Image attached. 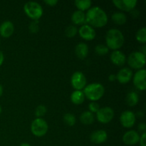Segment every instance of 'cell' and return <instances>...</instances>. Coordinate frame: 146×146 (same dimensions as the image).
Listing matches in <instances>:
<instances>
[{"mask_svg": "<svg viewBox=\"0 0 146 146\" xmlns=\"http://www.w3.org/2000/svg\"><path fill=\"white\" fill-rule=\"evenodd\" d=\"M135 115L131 111H125L121 113L120 117L121 123L124 128H132L135 123Z\"/></svg>", "mask_w": 146, "mask_h": 146, "instance_id": "cell-9", "label": "cell"}, {"mask_svg": "<svg viewBox=\"0 0 146 146\" xmlns=\"http://www.w3.org/2000/svg\"><path fill=\"white\" fill-rule=\"evenodd\" d=\"M146 71L145 69H140L137 71L133 76V84L135 88L140 91H145L146 89Z\"/></svg>", "mask_w": 146, "mask_h": 146, "instance_id": "cell-10", "label": "cell"}, {"mask_svg": "<svg viewBox=\"0 0 146 146\" xmlns=\"http://www.w3.org/2000/svg\"><path fill=\"white\" fill-rule=\"evenodd\" d=\"M4 54H3V53L0 51V66L2 65L3 62H4Z\"/></svg>", "mask_w": 146, "mask_h": 146, "instance_id": "cell-36", "label": "cell"}, {"mask_svg": "<svg viewBox=\"0 0 146 146\" xmlns=\"http://www.w3.org/2000/svg\"><path fill=\"white\" fill-rule=\"evenodd\" d=\"M113 21L118 25H123L126 23L127 17L123 12H115L111 16Z\"/></svg>", "mask_w": 146, "mask_h": 146, "instance_id": "cell-22", "label": "cell"}, {"mask_svg": "<svg viewBox=\"0 0 146 146\" xmlns=\"http://www.w3.org/2000/svg\"><path fill=\"white\" fill-rule=\"evenodd\" d=\"M71 85L76 91H81L86 86V78L81 71H76L71 76Z\"/></svg>", "mask_w": 146, "mask_h": 146, "instance_id": "cell-7", "label": "cell"}, {"mask_svg": "<svg viewBox=\"0 0 146 146\" xmlns=\"http://www.w3.org/2000/svg\"><path fill=\"white\" fill-rule=\"evenodd\" d=\"M58 1L57 0H45L44 1V3L48 6H50V7H54L58 4Z\"/></svg>", "mask_w": 146, "mask_h": 146, "instance_id": "cell-33", "label": "cell"}, {"mask_svg": "<svg viewBox=\"0 0 146 146\" xmlns=\"http://www.w3.org/2000/svg\"><path fill=\"white\" fill-rule=\"evenodd\" d=\"M91 4H92V2L90 0H83V1L76 0L75 1L76 7L78 8L79 11H83V12L89 9L91 7Z\"/></svg>", "mask_w": 146, "mask_h": 146, "instance_id": "cell-24", "label": "cell"}, {"mask_svg": "<svg viewBox=\"0 0 146 146\" xmlns=\"http://www.w3.org/2000/svg\"><path fill=\"white\" fill-rule=\"evenodd\" d=\"M113 3L121 11L129 12L135 9L138 1L136 0H114Z\"/></svg>", "mask_w": 146, "mask_h": 146, "instance_id": "cell-11", "label": "cell"}, {"mask_svg": "<svg viewBox=\"0 0 146 146\" xmlns=\"http://www.w3.org/2000/svg\"><path fill=\"white\" fill-rule=\"evenodd\" d=\"M124 36L120 30L111 29L108 30L106 36V46L110 49L116 51L121 48L124 44Z\"/></svg>", "mask_w": 146, "mask_h": 146, "instance_id": "cell-2", "label": "cell"}, {"mask_svg": "<svg viewBox=\"0 0 146 146\" xmlns=\"http://www.w3.org/2000/svg\"><path fill=\"white\" fill-rule=\"evenodd\" d=\"M139 143L141 146H146V133H143L142 135L140 137Z\"/></svg>", "mask_w": 146, "mask_h": 146, "instance_id": "cell-32", "label": "cell"}, {"mask_svg": "<svg viewBox=\"0 0 146 146\" xmlns=\"http://www.w3.org/2000/svg\"><path fill=\"white\" fill-rule=\"evenodd\" d=\"M71 21L76 25H84L86 23L85 13L79 10L74 11L71 16Z\"/></svg>", "mask_w": 146, "mask_h": 146, "instance_id": "cell-19", "label": "cell"}, {"mask_svg": "<svg viewBox=\"0 0 146 146\" xmlns=\"http://www.w3.org/2000/svg\"><path fill=\"white\" fill-rule=\"evenodd\" d=\"M29 31L32 34H36L38 31L39 29V27H38V21H34L29 24Z\"/></svg>", "mask_w": 146, "mask_h": 146, "instance_id": "cell-30", "label": "cell"}, {"mask_svg": "<svg viewBox=\"0 0 146 146\" xmlns=\"http://www.w3.org/2000/svg\"><path fill=\"white\" fill-rule=\"evenodd\" d=\"M88 109H89V111H88L92 113L93 114H94V113H96L98 111V110L100 109L99 105L96 102H91L90 103L89 105H88Z\"/></svg>", "mask_w": 146, "mask_h": 146, "instance_id": "cell-31", "label": "cell"}, {"mask_svg": "<svg viewBox=\"0 0 146 146\" xmlns=\"http://www.w3.org/2000/svg\"><path fill=\"white\" fill-rule=\"evenodd\" d=\"M80 121L84 125H91L94 121V115L90 111H85L81 113Z\"/></svg>", "mask_w": 146, "mask_h": 146, "instance_id": "cell-21", "label": "cell"}, {"mask_svg": "<svg viewBox=\"0 0 146 146\" xmlns=\"http://www.w3.org/2000/svg\"><path fill=\"white\" fill-rule=\"evenodd\" d=\"M138 130H139V131H141V132H143V133H145L146 130L145 123H140L139 125H138Z\"/></svg>", "mask_w": 146, "mask_h": 146, "instance_id": "cell-34", "label": "cell"}, {"mask_svg": "<svg viewBox=\"0 0 146 146\" xmlns=\"http://www.w3.org/2000/svg\"><path fill=\"white\" fill-rule=\"evenodd\" d=\"M71 101L75 105H81L85 101V96L82 91H75L71 94Z\"/></svg>", "mask_w": 146, "mask_h": 146, "instance_id": "cell-20", "label": "cell"}, {"mask_svg": "<svg viewBox=\"0 0 146 146\" xmlns=\"http://www.w3.org/2000/svg\"><path fill=\"white\" fill-rule=\"evenodd\" d=\"M133 77V72L130 68H121L116 75V80L121 84H125L129 82Z\"/></svg>", "mask_w": 146, "mask_h": 146, "instance_id": "cell-14", "label": "cell"}, {"mask_svg": "<svg viewBox=\"0 0 146 146\" xmlns=\"http://www.w3.org/2000/svg\"><path fill=\"white\" fill-rule=\"evenodd\" d=\"M114 117V111L111 107H104L96 113V118L101 123H108L111 122Z\"/></svg>", "mask_w": 146, "mask_h": 146, "instance_id": "cell-8", "label": "cell"}, {"mask_svg": "<svg viewBox=\"0 0 146 146\" xmlns=\"http://www.w3.org/2000/svg\"><path fill=\"white\" fill-rule=\"evenodd\" d=\"M76 56L80 59H84L88 54V46L85 43H79L77 44L75 48Z\"/></svg>", "mask_w": 146, "mask_h": 146, "instance_id": "cell-18", "label": "cell"}, {"mask_svg": "<svg viewBox=\"0 0 146 146\" xmlns=\"http://www.w3.org/2000/svg\"><path fill=\"white\" fill-rule=\"evenodd\" d=\"M86 23L91 27L101 28L108 23V16L106 13L98 7L90 8L86 14Z\"/></svg>", "mask_w": 146, "mask_h": 146, "instance_id": "cell-1", "label": "cell"}, {"mask_svg": "<svg viewBox=\"0 0 146 146\" xmlns=\"http://www.w3.org/2000/svg\"><path fill=\"white\" fill-rule=\"evenodd\" d=\"M95 51L98 55L104 56L108 54L109 51V48L104 44H98L95 47Z\"/></svg>", "mask_w": 146, "mask_h": 146, "instance_id": "cell-27", "label": "cell"}, {"mask_svg": "<svg viewBox=\"0 0 146 146\" xmlns=\"http://www.w3.org/2000/svg\"><path fill=\"white\" fill-rule=\"evenodd\" d=\"M24 11L25 14L34 21H38L43 15V8L38 3L29 1L24 4Z\"/></svg>", "mask_w": 146, "mask_h": 146, "instance_id": "cell-4", "label": "cell"}, {"mask_svg": "<svg viewBox=\"0 0 146 146\" xmlns=\"http://www.w3.org/2000/svg\"><path fill=\"white\" fill-rule=\"evenodd\" d=\"M80 36L86 41H92L96 37V31L88 24H84L78 30Z\"/></svg>", "mask_w": 146, "mask_h": 146, "instance_id": "cell-12", "label": "cell"}, {"mask_svg": "<svg viewBox=\"0 0 146 146\" xmlns=\"http://www.w3.org/2000/svg\"><path fill=\"white\" fill-rule=\"evenodd\" d=\"M48 124L41 118H37L32 122L31 125V131L36 137H42L46 134L48 131Z\"/></svg>", "mask_w": 146, "mask_h": 146, "instance_id": "cell-6", "label": "cell"}, {"mask_svg": "<svg viewBox=\"0 0 146 146\" xmlns=\"http://www.w3.org/2000/svg\"><path fill=\"white\" fill-rule=\"evenodd\" d=\"M46 107L44 105H39L36 107L35 111V115L37 118L43 117L46 113Z\"/></svg>", "mask_w": 146, "mask_h": 146, "instance_id": "cell-29", "label": "cell"}, {"mask_svg": "<svg viewBox=\"0 0 146 146\" xmlns=\"http://www.w3.org/2000/svg\"><path fill=\"white\" fill-rule=\"evenodd\" d=\"M135 38H136L137 41L138 42L141 43V44H145L146 43V28L145 27H143V28L140 29L136 33L135 35Z\"/></svg>", "mask_w": 146, "mask_h": 146, "instance_id": "cell-25", "label": "cell"}, {"mask_svg": "<svg viewBox=\"0 0 146 146\" xmlns=\"http://www.w3.org/2000/svg\"><path fill=\"white\" fill-rule=\"evenodd\" d=\"M64 121L67 125L68 126H74L76 122V117L73 115L72 113H66L64 116Z\"/></svg>", "mask_w": 146, "mask_h": 146, "instance_id": "cell-26", "label": "cell"}, {"mask_svg": "<svg viewBox=\"0 0 146 146\" xmlns=\"http://www.w3.org/2000/svg\"><path fill=\"white\" fill-rule=\"evenodd\" d=\"M2 94H3V87L0 84V97L2 96Z\"/></svg>", "mask_w": 146, "mask_h": 146, "instance_id": "cell-37", "label": "cell"}, {"mask_svg": "<svg viewBox=\"0 0 146 146\" xmlns=\"http://www.w3.org/2000/svg\"><path fill=\"white\" fill-rule=\"evenodd\" d=\"M128 64L131 68L141 69L145 65V55L141 51L131 53L128 58Z\"/></svg>", "mask_w": 146, "mask_h": 146, "instance_id": "cell-5", "label": "cell"}, {"mask_svg": "<svg viewBox=\"0 0 146 146\" xmlns=\"http://www.w3.org/2000/svg\"><path fill=\"white\" fill-rule=\"evenodd\" d=\"M84 94L85 97L92 102H96L101 99L104 95L105 88L104 86L98 83H93L87 85L84 88Z\"/></svg>", "mask_w": 146, "mask_h": 146, "instance_id": "cell-3", "label": "cell"}, {"mask_svg": "<svg viewBox=\"0 0 146 146\" xmlns=\"http://www.w3.org/2000/svg\"><path fill=\"white\" fill-rule=\"evenodd\" d=\"M1 107L0 106V114H1Z\"/></svg>", "mask_w": 146, "mask_h": 146, "instance_id": "cell-39", "label": "cell"}, {"mask_svg": "<svg viewBox=\"0 0 146 146\" xmlns=\"http://www.w3.org/2000/svg\"><path fill=\"white\" fill-rule=\"evenodd\" d=\"M140 135L137 131H127L123 136V141L125 145H133L139 143Z\"/></svg>", "mask_w": 146, "mask_h": 146, "instance_id": "cell-13", "label": "cell"}, {"mask_svg": "<svg viewBox=\"0 0 146 146\" xmlns=\"http://www.w3.org/2000/svg\"><path fill=\"white\" fill-rule=\"evenodd\" d=\"M108 138V134L104 130H98L91 133L90 139L92 143L95 144L104 143Z\"/></svg>", "mask_w": 146, "mask_h": 146, "instance_id": "cell-15", "label": "cell"}, {"mask_svg": "<svg viewBox=\"0 0 146 146\" xmlns=\"http://www.w3.org/2000/svg\"><path fill=\"white\" fill-rule=\"evenodd\" d=\"M111 61L115 65L118 66H122L126 61L125 55L121 51H113L111 54Z\"/></svg>", "mask_w": 146, "mask_h": 146, "instance_id": "cell-17", "label": "cell"}, {"mask_svg": "<svg viewBox=\"0 0 146 146\" xmlns=\"http://www.w3.org/2000/svg\"><path fill=\"white\" fill-rule=\"evenodd\" d=\"M108 80H109L110 81H111V82L115 81V80H116V75H115V74H111V75L108 76Z\"/></svg>", "mask_w": 146, "mask_h": 146, "instance_id": "cell-35", "label": "cell"}, {"mask_svg": "<svg viewBox=\"0 0 146 146\" xmlns=\"http://www.w3.org/2000/svg\"><path fill=\"white\" fill-rule=\"evenodd\" d=\"M125 101H126L127 104L129 106H135L138 104V101H139L138 94L136 92H134V91L128 93L126 98H125Z\"/></svg>", "mask_w": 146, "mask_h": 146, "instance_id": "cell-23", "label": "cell"}, {"mask_svg": "<svg viewBox=\"0 0 146 146\" xmlns=\"http://www.w3.org/2000/svg\"><path fill=\"white\" fill-rule=\"evenodd\" d=\"M77 32H78V29L75 26H69L67 27L65 30V34L67 37L68 38H72L76 35Z\"/></svg>", "mask_w": 146, "mask_h": 146, "instance_id": "cell-28", "label": "cell"}, {"mask_svg": "<svg viewBox=\"0 0 146 146\" xmlns=\"http://www.w3.org/2000/svg\"><path fill=\"white\" fill-rule=\"evenodd\" d=\"M14 31V27L12 22L10 21H4L0 25V35L4 38H9L13 34Z\"/></svg>", "mask_w": 146, "mask_h": 146, "instance_id": "cell-16", "label": "cell"}, {"mask_svg": "<svg viewBox=\"0 0 146 146\" xmlns=\"http://www.w3.org/2000/svg\"><path fill=\"white\" fill-rule=\"evenodd\" d=\"M19 146H31V145L29 143H21Z\"/></svg>", "mask_w": 146, "mask_h": 146, "instance_id": "cell-38", "label": "cell"}]
</instances>
